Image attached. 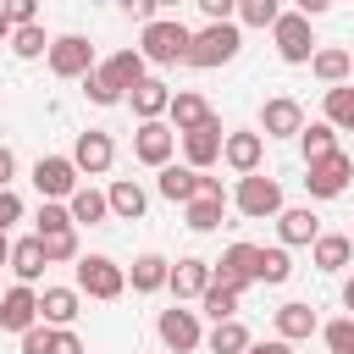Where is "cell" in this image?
I'll list each match as a JSON object with an SVG mask.
<instances>
[{
	"mask_svg": "<svg viewBox=\"0 0 354 354\" xmlns=\"http://www.w3.org/2000/svg\"><path fill=\"white\" fill-rule=\"evenodd\" d=\"M183 149H188V171H205L210 160H221V122L210 116L199 133H183Z\"/></svg>",
	"mask_w": 354,
	"mask_h": 354,
	"instance_id": "9a60e30c",
	"label": "cell"
},
{
	"mask_svg": "<svg viewBox=\"0 0 354 354\" xmlns=\"http://www.w3.org/2000/svg\"><path fill=\"white\" fill-rule=\"evenodd\" d=\"M299 144H304V160H310V166H315V160H326V155H337V144H332V127H326V122L304 127V133H299Z\"/></svg>",
	"mask_w": 354,
	"mask_h": 354,
	"instance_id": "d6a6232c",
	"label": "cell"
},
{
	"mask_svg": "<svg viewBox=\"0 0 354 354\" xmlns=\"http://www.w3.org/2000/svg\"><path fill=\"white\" fill-rule=\"evenodd\" d=\"M6 260H11V243H6V238H0V266H6Z\"/></svg>",
	"mask_w": 354,
	"mask_h": 354,
	"instance_id": "f5cc1de1",
	"label": "cell"
},
{
	"mask_svg": "<svg viewBox=\"0 0 354 354\" xmlns=\"http://www.w3.org/2000/svg\"><path fill=\"white\" fill-rule=\"evenodd\" d=\"M44 354H83V343H77V332L61 326V332H50V348H44Z\"/></svg>",
	"mask_w": 354,
	"mask_h": 354,
	"instance_id": "b9f144b4",
	"label": "cell"
},
{
	"mask_svg": "<svg viewBox=\"0 0 354 354\" xmlns=\"http://www.w3.org/2000/svg\"><path fill=\"white\" fill-rule=\"evenodd\" d=\"M127 100H133V111H138L144 122H155V116H160V111L171 105V88H166L160 77H144V83H138V88H133Z\"/></svg>",
	"mask_w": 354,
	"mask_h": 354,
	"instance_id": "ffe728a7",
	"label": "cell"
},
{
	"mask_svg": "<svg viewBox=\"0 0 354 354\" xmlns=\"http://www.w3.org/2000/svg\"><path fill=\"white\" fill-rule=\"evenodd\" d=\"M348 238H337V232H326V238H315V266L321 271H337V266H348Z\"/></svg>",
	"mask_w": 354,
	"mask_h": 354,
	"instance_id": "836d02e7",
	"label": "cell"
},
{
	"mask_svg": "<svg viewBox=\"0 0 354 354\" xmlns=\"http://www.w3.org/2000/svg\"><path fill=\"white\" fill-rule=\"evenodd\" d=\"M238 17H243L249 28H277V17H282V11H277V0H243V6H238Z\"/></svg>",
	"mask_w": 354,
	"mask_h": 354,
	"instance_id": "74e56055",
	"label": "cell"
},
{
	"mask_svg": "<svg viewBox=\"0 0 354 354\" xmlns=\"http://www.w3.org/2000/svg\"><path fill=\"white\" fill-rule=\"evenodd\" d=\"M243 354H293V348H288V343H282V337H271V343H249V348H243Z\"/></svg>",
	"mask_w": 354,
	"mask_h": 354,
	"instance_id": "681fc988",
	"label": "cell"
},
{
	"mask_svg": "<svg viewBox=\"0 0 354 354\" xmlns=\"http://www.w3.org/2000/svg\"><path fill=\"white\" fill-rule=\"evenodd\" d=\"M0 39H11V22H6V6H0Z\"/></svg>",
	"mask_w": 354,
	"mask_h": 354,
	"instance_id": "f907efd6",
	"label": "cell"
},
{
	"mask_svg": "<svg viewBox=\"0 0 354 354\" xmlns=\"http://www.w3.org/2000/svg\"><path fill=\"white\" fill-rule=\"evenodd\" d=\"M160 194L177 199V205H188V199L199 194V171H188V166H160Z\"/></svg>",
	"mask_w": 354,
	"mask_h": 354,
	"instance_id": "603a6c76",
	"label": "cell"
},
{
	"mask_svg": "<svg viewBox=\"0 0 354 354\" xmlns=\"http://www.w3.org/2000/svg\"><path fill=\"white\" fill-rule=\"evenodd\" d=\"M205 343H210V354H243V348H249V332H243L238 321H216V332H210Z\"/></svg>",
	"mask_w": 354,
	"mask_h": 354,
	"instance_id": "1f68e13d",
	"label": "cell"
},
{
	"mask_svg": "<svg viewBox=\"0 0 354 354\" xmlns=\"http://www.w3.org/2000/svg\"><path fill=\"white\" fill-rule=\"evenodd\" d=\"M44 243V266L50 260H77V232L66 227V232H50V238H39Z\"/></svg>",
	"mask_w": 354,
	"mask_h": 354,
	"instance_id": "f35d334b",
	"label": "cell"
},
{
	"mask_svg": "<svg viewBox=\"0 0 354 354\" xmlns=\"http://www.w3.org/2000/svg\"><path fill=\"white\" fill-rule=\"evenodd\" d=\"M199 6H205V17H210V22H232V11H238L232 0H199Z\"/></svg>",
	"mask_w": 354,
	"mask_h": 354,
	"instance_id": "bcb514c9",
	"label": "cell"
},
{
	"mask_svg": "<svg viewBox=\"0 0 354 354\" xmlns=\"http://www.w3.org/2000/svg\"><path fill=\"white\" fill-rule=\"evenodd\" d=\"M0 326H6V332L39 326V293H33V288H6V293H0Z\"/></svg>",
	"mask_w": 354,
	"mask_h": 354,
	"instance_id": "4fadbf2b",
	"label": "cell"
},
{
	"mask_svg": "<svg viewBox=\"0 0 354 354\" xmlns=\"http://www.w3.org/2000/svg\"><path fill=\"white\" fill-rule=\"evenodd\" d=\"M50 348V326H28L22 332V354H44Z\"/></svg>",
	"mask_w": 354,
	"mask_h": 354,
	"instance_id": "ee69618b",
	"label": "cell"
},
{
	"mask_svg": "<svg viewBox=\"0 0 354 354\" xmlns=\"http://www.w3.org/2000/svg\"><path fill=\"white\" fill-rule=\"evenodd\" d=\"M11 171H17V155L0 144V188H11Z\"/></svg>",
	"mask_w": 354,
	"mask_h": 354,
	"instance_id": "c3c4849f",
	"label": "cell"
},
{
	"mask_svg": "<svg viewBox=\"0 0 354 354\" xmlns=\"http://www.w3.org/2000/svg\"><path fill=\"white\" fill-rule=\"evenodd\" d=\"M66 216H72V221H88V227H94V221H105V216H111V205H105V194H94V188H77V194H72V210H66Z\"/></svg>",
	"mask_w": 354,
	"mask_h": 354,
	"instance_id": "f546056e",
	"label": "cell"
},
{
	"mask_svg": "<svg viewBox=\"0 0 354 354\" xmlns=\"http://www.w3.org/2000/svg\"><path fill=\"white\" fill-rule=\"evenodd\" d=\"M155 332H160V343H166L171 354H194V348H199V321H194V310H160Z\"/></svg>",
	"mask_w": 354,
	"mask_h": 354,
	"instance_id": "30bf717a",
	"label": "cell"
},
{
	"mask_svg": "<svg viewBox=\"0 0 354 354\" xmlns=\"http://www.w3.org/2000/svg\"><path fill=\"white\" fill-rule=\"evenodd\" d=\"M166 282H171V293H177V299H199V293L210 288V266H205V260H177Z\"/></svg>",
	"mask_w": 354,
	"mask_h": 354,
	"instance_id": "d6986e66",
	"label": "cell"
},
{
	"mask_svg": "<svg viewBox=\"0 0 354 354\" xmlns=\"http://www.w3.org/2000/svg\"><path fill=\"white\" fill-rule=\"evenodd\" d=\"M171 144H177V133H171L166 122H138L133 155H138L144 166H171Z\"/></svg>",
	"mask_w": 354,
	"mask_h": 354,
	"instance_id": "8fae6325",
	"label": "cell"
},
{
	"mask_svg": "<svg viewBox=\"0 0 354 354\" xmlns=\"http://www.w3.org/2000/svg\"><path fill=\"white\" fill-rule=\"evenodd\" d=\"M72 227V216L61 210V205H39V238H50V232H66Z\"/></svg>",
	"mask_w": 354,
	"mask_h": 354,
	"instance_id": "ab89813d",
	"label": "cell"
},
{
	"mask_svg": "<svg viewBox=\"0 0 354 354\" xmlns=\"http://www.w3.org/2000/svg\"><path fill=\"white\" fill-rule=\"evenodd\" d=\"M310 66H315V77H321V83H332V88H337V83L354 72V55H348V50H315V55H310Z\"/></svg>",
	"mask_w": 354,
	"mask_h": 354,
	"instance_id": "7402d4cb",
	"label": "cell"
},
{
	"mask_svg": "<svg viewBox=\"0 0 354 354\" xmlns=\"http://www.w3.org/2000/svg\"><path fill=\"white\" fill-rule=\"evenodd\" d=\"M33 183H39L44 205H50V199H61V194H77V166H72L66 155H44V160L33 166Z\"/></svg>",
	"mask_w": 354,
	"mask_h": 354,
	"instance_id": "9c48e42d",
	"label": "cell"
},
{
	"mask_svg": "<svg viewBox=\"0 0 354 354\" xmlns=\"http://www.w3.org/2000/svg\"><path fill=\"white\" fill-rule=\"evenodd\" d=\"M277 332H282V343L310 337V332H315V310H310V304H282V310H277Z\"/></svg>",
	"mask_w": 354,
	"mask_h": 354,
	"instance_id": "4316f807",
	"label": "cell"
},
{
	"mask_svg": "<svg viewBox=\"0 0 354 354\" xmlns=\"http://www.w3.org/2000/svg\"><path fill=\"white\" fill-rule=\"evenodd\" d=\"M166 111H171V127H177V133H199V127L216 116L199 94H171V105H166Z\"/></svg>",
	"mask_w": 354,
	"mask_h": 354,
	"instance_id": "ac0fdd59",
	"label": "cell"
},
{
	"mask_svg": "<svg viewBox=\"0 0 354 354\" xmlns=\"http://www.w3.org/2000/svg\"><path fill=\"white\" fill-rule=\"evenodd\" d=\"M348 177H354V160H348V155H326V160H315V166H310L304 188H310L315 199H337V194L348 188Z\"/></svg>",
	"mask_w": 354,
	"mask_h": 354,
	"instance_id": "52a82bcc",
	"label": "cell"
},
{
	"mask_svg": "<svg viewBox=\"0 0 354 354\" xmlns=\"http://www.w3.org/2000/svg\"><path fill=\"white\" fill-rule=\"evenodd\" d=\"M288 277H293L288 249H260V260H254V282H288Z\"/></svg>",
	"mask_w": 354,
	"mask_h": 354,
	"instance_id": "4dcf8cb0",
	"label": "cell"
},
{
	"mask_svg": "<svg viewBox=\"0 0 354 354\" xmlns=\"http://www.w3.org/2000/svg\"><path fill=\"white\" fill-rule=\"evenodd\" d=\"M238 28L232 22H210L205 33H194L188 39V66H221V61H232L238 55Z\"/></svg>",
	"mask_w": 354,
	"mask_h": 354,
	"instance_id": "3957f363",
	"label": "cell"
},
{
	"mask_svg": "<svg viewBox=\"0 0 354 354\" xmlns=\"http://www.w3.org/2000/svg\"><path fill=\"white\" fill-rule=\"evenodd\" d=\"M238 210L254 216V221H260V216H282V188H277V177H260V171L243 177V183H238Z\"/></svg>",
	"mask_w": 354,
	"mask_h": 354,
	"instance_id": "8992f818",
	"label": "cell"
},
{
	"mask_svg": "<svg viewBox=\"0 0 354 354\" xmlns=\"http://www.w3.org/2000/svg\"><path fill=\"white\" fill-rule=\"evenodd\" d=\"M326 348L332 354H354V321H332L326 326Z\"/></svg>",
	"mask_w": 354,
	"mask_h": 354,
	"instance_id": "60d3db41",
	"label": "cell"
},
{
	"mask_svg": "<svg viewBox=\"0 0 354 354\" xmlns=\"http://www.w3.org/2000/svg\"><path fill=\"white\" fill-rule=\"evenodd\" d=\"M343 304H348V310H354V277H348V288H343Z\"/></svg>",
	"mask_w": 354,
	"mask_h": 354,
	"instance_id": "816d5d0a",
	"label": "cell"
},
{
	"mask_svg": "<svg viewBox=\"0 0 354 354\" xmlns=\"http://www.w3.org/2000/svg\"><path fill=\"white\" fill-rule=\"evenodd\" d=\"M138 83H144V55H138V50H116L105 66H94V72L83 77V88H88L94 105H116V100L133 94Z\"/></svg>",
	"mask_w": 354,
	"mask_h": 354,
	"instance_id": "6da1fadb",
	"label": "cell"
},
{
	"mask_svg": "<svg viewBox=\"0 0 354 354\" xmlns=\"http://www.w3.org/2000/svg\"><path fill=\"white\" fill-rule=\"evenodd\" d=\"M221 210H227V194H199V199H188V227L210 232V227H221Z\"/></svg>",
	"mask_w": 354,
	"mask_h": 354,
	"instance_id": "cb8c5ba5",
	"label": "cell"
},
{
	"mask_svg": "<svg viewBox=\"0 0 354 354\" xmlns=\"http://www.w3.org/2000/svg\"><path fill=\"white\" fill-rule=\"evenodd\" d=\"M105 205H111V210H116L122 221H138L149 199H144V188H138V183H127V177H122V183H111V194H105Z\"/></svg>",
	"mask_w": 354,
	"mask_h": 354,
	"instance_id": "44dd1931",
	"label": "cell"
},
{
	"mask_svg": "<svg viewBox=\"0 0 354 354\" xmlns=\"http://www.w3.org/2000/svg\"><path fill=\"white\" fill-rule=\"evenodd\" d=\"M11 50H17V55H44V50H50V39H44V28H39V22H28V28H11Z\"/></svg>",
	"mask_w": 354,
	"mask_h": 354,
	"instance_id": "8d00e7d4",
	"label": "cell"
},
{
	"mask_svg": "<svg viewBox=\"0 0 354 354\" xmlns=\"http://www.w3.org/2000/svg\"><path fill=\"white\" fill-rule=\"evenodd\" d=\"M199 299H205V315H210V321H232V310H238V293H232V288H221L216 277H210V288H205Z\"/></svg>",
	"mask_w": 354,
	"mask_h": 354,
	"instance_id": "e575fe53",
	"label": "cell"
},
{
	"mask_svg": "<svg viewBox=\"0 0 354 354\" xmlns=\"http://www.w3.org/2000/svg\"><path fill=\"white\" fill-rule=\"evenodd\" d=\"M111 160H116V149H111V138L105 133H77V149H72V166L77 171H111Z\"/></svg>",
	"mask_w": 354,
	"mask_h": 354,
	"instance_id": "2e32d148",
	"label": "cell"
},
{
	"mask_svg": "<svg viewBox=\"0 0 354 354\" xmlns=\"http://www.w3.org/2000/svg\"><path fill=\"white\" fill-rule=\"evenodd\" d=\"M277 55H282V61H310V55H315L310 22H304L299 11H282V17H277Z\"/></svg>",
	"mask_w": 354,
	"mask_h": 354,
	"instance_id": "ba28073f",
	"label": "cell"
},
{
	"mask_svg": "<svg viewBox=\"0 0 354 354\" xmlns=\"http://www.w3.org/2000/svg\"><path fill=\"white\" fill-rule=\"evenodd\" d=\"M188 28L183 22H171V17H155L149 28H144V61H155V66H171V61H188Z\"/></svg>",
	"mask_w": 354,
	"mask_h": 354,
	"instance_id": "7a4b0ae2",
	"label": "cell"
},
{
	"mask_svg": "<svg viewBox=\"0 0 354 354\" xmlns=\"http://www.w3.org/2000/svg\"><path fill=\"white\" fill-rule=\"evenodd\" d=\"M254 260H260V249H254V243H232V249L221 254V266H216V282H221V288H232V293H243V288L254 282Z\"/></svg>",
	"mask_w": 354,
	"mask_h": 354,
	"instance_id": "7c38bea8",
	"label": "cell"
},
{
	"mask_svg": "<svg viewBox=\"0 0 354 354\" xmlns=\"http://www.w3.org/2000/svg\"><path fill=\"white\" fill-rule=\"evenodd\" d=\"M326 127H354V88H326Z\"/></svg>",
	"mask_w": 354,
	"mask_h": 354,
	"instance_id": "d590c367",
	"label": "cell"
},
{
	"mask_svg": "<svg viewBox=\"0 0 354 354\" xmlns=\"http://www.w3.org/2000/svg\"><path fill=\"white\" fill-rule=\"evenodd\" d=\"M17 216H22V199H17L11 188H0V238H6V227H11Z\"/></svg>",
	"mask_w": 354,
	"mask_h": 354,
	"instance_id": "7bdbcfd3",
	"label": "cell"
},
{
	"mask_svg": "<svg viewBox=\"0 0 354 354\" xmlns=\"http://www.w3.org/2000/svg\"><path fill=\"white\" fill-rule=\"evenodd\" d=\"M260 127H266V138H288V133H304V111H299V100H266V111H260Z\"/></svg>",
	"mask_w": 354,
	"mask_h": 354,
	"instance_id": "5bb4252c",
	"label": "cell"
},
{
	"mask_svg": "<svg viewBox=\"0 0 354 354\" xmlns=\"http://www.w3.org/2000/svg\"><path fill=\"white\" fill-rule=\"evenodd\" d=\"M348 249H354V232H348Z\"/></svg>",
	"mask_w": 354,
	"mask_h": 354,
	"instance_id": "db71d44e",
	"label": "cell"
},
{
	"mask_svg": "<svg viewBox=\"0 0 354 354\" xmlns=\"http://www.w3.org/2000/svg\"><path fill=\"white\" fill-rule=\"evenodd\" d=\"M127 11H133V17H138V22H144V28H149V22H155V0H127Z\"/></svg>",
	"mask_w": 354,
	"mask_h": 354,
	"instance_id": "7dc6e473",
	"label": "cell"
},
{
	"mask_svg": "<svg viewBox=\"0 0 354 354\" xmlns=\"http://www.w3.org/2000/svg\"><path fill=\"white\" fill-rule=\"evenodd\" d=\"M11 271H17L22 282H33V277L44 271V243H39V238H22V243L11 249Z\"/></svg>",
	"mask_w": 354,
	"mask_h": 354,
	"instance_id": "f1b7e54d",
	"label": "cell"
},
{
	"mask_svg": "<svg viewBox=\"0 0 354 354\" xmlns=\"http://www.w3.org/2000/svg\"><path fill=\"white\" fill-rule=\"evenodd\" d=\"M277 227H282V243H315V238H321V221H315L310 210H282Z\"/></svg>",
	"mask_w": 354,
	"mask_h": 354,
	"instance_id": "d4e9b609",
	"label": "cell"
},
{
	"mask_svg": "<svg viewBox=\"0 0 354 354\" xmlns=\"http://www.w3.org/2000/svg\"><path fill=\"white\" fill-rule=\"evenodd\" d=\"M6 22H11V28H28V22H33V0H11V6H6Z\"/></svg>",
	"mask_w": 354,
	"mask_h": 354,
	"instance_id": "f6af8a7d",
	"label": "cell"
},
{
	"mask_svg": "<svg viewBox=\"0 0 354 354\" xmlns=\"http://www.w3.org/2000/svg\"><path fill=\"white\" fill-rule=\"evenodd\" d=\"M260 133H227L221 138V155H227V166L232 171H243V177H254V166H260Z\"/></svg>",
	"mask_w": 354,
	"mask_h": 354,
	"instance_id": "e0dca14e",
	"label": "cell"
},
{
	"mask_svg": "<svg viewBox=\"0 0 354 354\" xmlns=\"http://www.w3.org/2000/svg\"><path fill=\"white\" fill-rule=\"evenodd\" d=\"M50 72H55V77H88V72H94V50H88V39L61 33V39L50 44Z\"/></svg>",
	"mask_w": 354,
	"mask_h": 354,
	"instance_id": "5b68a950",
	"label": "cell"
},
{
	"mask_svg": "<svg viewBox=\"0 0 354 354\" xmlns=\"http://www.w3.org/2000/svg\"><path fill=\"white\" fill-rule=\"evenodd\" d=\"M166 277H171V266H166L160 254H138V260H133V288H138V293L166 288Z\"/></svg>",
	"mask_w": 354,
	"mask_h": 354,
	"instance_id": "83f0119b",
	"label": "cell"
},
{
	"mask_svg": "<svg viewBox=\"0 0 354 354\" xmlns=\"http://www.w3.org/2000/svg\"><path fill=\"white\" fill-rule=\"evenodd\" d=\"M39 315L55 321V326H66V321L77 315V293H72V288H44V293H39Z\"/></svg>",
	"mask_w": 354,
	"mask_h": 354,
	"instance_id": "484cf974",
	"label": "cell"
},
{
	"mask_svg": "<svg viewBox=\"0 0 354 354\" xmlns=\"http://www.w3.org/2000/svg\"><path fill=\"white\" fill-rule=\"evenodd\" d=\"M77 288H83L88 299H116V293L127 288V277H122L116 260H105V254H83V260H77Z\"/></svg>",
	"mask_w": 354,
	"mask_h": 354,
	"instance_id": "277c9868",
	"label": "cell"
}]
</instances>
